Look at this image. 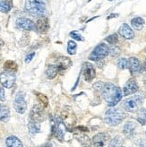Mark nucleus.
<instances>
[{"mask_svg": "<svg viewBox=\"0 0 146 147\" xmlns=\"http://www.w3.org/2000/svg\"><path fill=\"white\" fill-rule=\"evenodd\" d=\"M15 26L18 29H23L25 31H32L35 29V24L31 19L20 17L15 22Z\"/></svg>", "mask_w": 146, "mask_h": 147, "instance_id": "12", "label": "nucleus"}, {"mask_svg": "<svg viewBox=\"0 0 146 147\" xmlns=\"http://www.w3.org/2000/svg\"><path fill=\"white\" fill-rule=\"evenodd\" d=\"M0 31H1V27H0Z\"/></svg>", "mask_w": 146, "mask_h": 147, "instance_id": "43", "label": "nucleus"}, {"mask_svg": "<svg viewBox=\"0 0 146 147\" xmlns=\"http://www.w3.org/2000/svg\"><path fill=\"white\" fill-rule=\"evenodd\" d=\"M109 55H110L112 57H116L118 56H119L120 54V49L116 46H112L110 49H109Z\"/></svg>", "mask_w": 146, "mask_h": 147, "instance_id": "32", "label": "nucleus"}, {"mask_svg": "<svg viewBox=\"0 0 146 147\" xmlns=\"http://www.w3.org/2000/svg\"><path fill=\"white\" fill-rule=\"evenodd\" d=\"M76 49H77V44L74 40H69L67 45V52L70 55H75L76 53Z\"/></svg>", "mask_w": 146, "mask_h": 147, "instance_id": "29", "label": "nucleus"}, {"mask_svg": "<svg viewBox=\"0 0 146 147\" xmlns=\"http://www.w3.org/2000/svg\"><path fill=\"white\" fill-rule=\"evenodd\" d=\"M5 144L7 147H23V143L16 136H9L6 139Z\"/></svg>", "mask_w": 146, "mask_h": 147, "instance_id": "21", "label": "nucleus"}, {"mask_svg": "<svg viewBox=\"0 0 146 147\" xmlns=\"http://www.w3.org/2000/svg\"><path fill=\"white\" fill-rule=\"evenodd\" d=\"M143 68H144V70L146 71V60H145V62H144V65H143Z\"/></svg>", "mask_w": 146, "mask_h": 147, "instance_id": "41", "label": "nucleus"}, {"mask_svg": "<svg viewBox=\"0 0 146 147\" xmlns=\"http://www.w3.org/2000/svg\"><path fill=\"white\" fill-rule=\"evenodd\" d=\"M12 3L7 0H1L0 1V12L2 13H8L12 8Z\"/></svg>", "mask_w": 146, "mask_h": 147, "instance_id": "25", "label": "nucleus"}, {"mask_svg": "<svg viewBox=\"0 0 146 147\" xmlns=\"http://www.w3.org/2000/svg\"><path fill=\"white\" fill-rule=\"evenodd\" d=\"M138 147H146V141H140L139 143H138Z\"/></svg>", "mask_w": 146, "mask_h": 147, "instance_id": "38", "label": "nucleus"}, {"mask_svg": "<svg viewBox=\"0 0 146 147\" xmlns=\"http://www.w3.org/2000/svg\"><path fill=\"white\" fill-rule=\"evenodd\" d=\"M62 120L65 123V126L72 127L74 126L76 122V117L70 107H65L62 111Z\"/></svg>", "mask_w": 146, "mask_h": 147, "instance_id": "9", "label": "nucleus"}, {"mask_svg": "<svg viewBox=\"0 0 146 147\" xmlns=\"http://www.w3.org/2000/svg\"><path fill=\"white\" fill-rule=\"evenodd\" d=\"M13 108L16 110V112L20 114H24L27 109V103L25 100V95L24 92H20L17 93L13 101Z\"/></svg>", "mask_w": 146, "mask_h": 147, "instance_id": "6", "label": "nucleus"}, {"mask_svg": "<svg viewBox=\"0 0 146 147\" xmlns=\"http://www.w3.org/2000/svg\"><path fill=\"white\" fill-rule=\"evenodd\" d=\"M121 147H123V146H121Z\"/></svg>", "mask_w": 146, "mask_h": 147, "instance_id": "44", "label": "nucleus"}, {"mask_svg": "<svg viewBox=\"0 0 146 147\" xmlns=\"http://www.w3.org/2000/svg\"><path fill=\"white\" fill-rule=\"evenodd\" d=\"M82 74L83 75L84 80L86 82H91L96 76V72L94 69L93 65L89 62H84L82 67Z\"/></svg>", "mask_w": 146, "mask_h": 147, "instance_id": "11", "label": "nucleus"}, {"mask_svg": "<svg viewBox=\"0 0 146 147\" xmlns=\"http://www.w3.org/2000/svg\"><path fill=\"white\" fill-rule=\"evenodd\" d=\"M51 130H52V134L55 137H57L59 140H62L65 136V128H64V125L62 124V120L60 119H57L54 120V122H52V127H51Z\"/></svg>", "mask_w": 146, "mask_h": 147, "instance_id": "10", "label": "nucleus"}, {"mask_svg": "<svg viewBox=\"0 0 146 147\" xmlns=\"http://www.w3.org/2000/svg\"><path fill=\"white\" fill-rule=\"evenodd\" d=\"M24 9L33 16H41L46 11V5L42 0H26Z\"/></svg>", "mask_w": 146, "mask_h": 147, "instance_id": "2", "label": "nucleus"}, {"mask_svg": "<svg viewBox=\"0 0 146 147\" xmlns=\"http://www.w3.org/2000/svg\"><path fill=\"white\" fill-rule=\"evenodd\" d=\"M5 100V91L3 88L0 86V100L4 101Z\"/></svg>", "mask_w": 146, "mask_h": 147, "instance_id": "37", "label": "nucleus"}, {"mask_svg": "<svg viewBox=\"0 0 146 147\" xmlns=\"http://www.w3.org/2000/svg\"><path fill=\"white\" fill-rule=\"evenodd\" d=\"M122 144H123V139L121 138V136H116L111 140L110 144H109V147H121Z\"/></svg>", "mask_w": 146, "mask_h": 147, "instance_id": "28", "label": "nucleus"}, {"mask_svg": "<svg viewBox=\"0 0 146 147\" xmlns=\"http://www.w3.org/2000/svg\"><path fill=\"white\" fill-rule=\"evenodd\" d=\"M119 33L126 40H133L135 38V32L131 29V27L126 24H122V26L119 28Z\"/></svg>", "mask_w": 146, "mask_h": 147, "instance_id": "18", "label": "nucleus"}, {"mask_svg": "<svg viewBox=\"0 0 146 147\" xmlns=\"http://www.w3.org/2000/svg\"><path fill=\"white\" fill-rule=\"evenodd\" d=\"M34 56H35V53H34V52L28 54V55L26 56V57H25V62H26V63H30V62L32 61V58L34 57Z\"/></svg>", "mask_w": 146, "mask_h": 147, "instance_id": "36", "label": "nucleus"}, {"mask_svg": "<svg viewBox=\"0 0 146 147\" xmlns=\"http://www.w3.org/2000/svg\"><path fill=\"white\" fill-rule=\"evenodd\" d=\"M28 127H29V131L32 135H35L37 133H40V123L37 122H34V121H30L28 125Z\"/></svg>", "mask_w": 146, "mask_h": 147, "instance_id": "24", "label": "nucleus"}, {"mask_svg": "<svg viewBox=\"0 0 146 147\" xmlns=\"http://www.w3.org/2000/svg\"><path fill=\"white\" fill-rule=\"evenodd\" d=\"M16 81V76L13 72L5 71L0 74V83L5 88H11Z\"/></svg>", "mask_w": 146, "mask_h": 147, "instance_id": "8", "label": "nucleus"}, {"mask_svg": "<svg viewBox=\"0 0 146 147\" xmlns=\"http://www.w3.org/2000/svg\"><path fill=\"white\" fill-rule=\"evenodd\" d=\"M135 129H136L135 123L130 121V122H127L125 125V126H124V127H123V133H124V135H125V136L130 137V136H132L135 134Z\"/></svg>", "mask_w": 146, "mask_h": 147, "instance_id": "19", "label": "nucleus"}, {"mask_svg": "<svg viewBox=\"0 0 146 147\" xmlns=\"http://www.w3.org/2000/svg\"><path fill=\"white\" fill-rule=\"evenodd\" d=\"M126 117V114L124 113L122 110L118 109H114L111 108L108 109L106 113H105V117H104V120L106 122V124H108V126H118V124H120Z\"/></svg>", "mask_w": 146, "mask_h": 147, "instance_id": "3", "label": "nucleus"}, {"mask_svg": "<svg viewBox=\"0 0 146 147\" xmlns=\"http://www.w3.org/2000/svg\"><path fill=\"white\" fill-rule=\"evenodd\" d=\"M35 29L40 33H46L48 31V29H49L48 19L47 17H45V16L40 17L37 21V23H36Z\"/></svg>", "mask_w": 146, "mask_h": 147, "instance_id": "15", "label": "nucleus"}, {"mask_svg": "<svg viewBox=\"0 0 146 147\" xmlns=\"http://www.w3.org/2000/svg\"><path fill=\"white\" fill-rule=\"evenodd\" d=\"M130 70V73L132 75H136L140 71H141V63L140 61L137 59L136 57H130L128 60V67H127Z\"/></svg>", "mask_w": 146, "mask_h": 147, "instance_id": "16", "label": "nucleus"}, {"mask_svg": "<svg viewBox=\"0 0 146 147\" xmlns=\"http://www.w3.org/2000/svg\"><path fill=\"white\" fill-rule=\"evenodd\" d=\"M109 53V48L104 43H100L97 47H95L92 52L89 56V59L93 61H99L105 58Z\"/></svg>", "mask_w": 146, "mask_h": 147, "instance_id": "5", "label": "nucleus"}, {"mask_svg": "<svg viewBox=\"0 0 146 147\" xmlns=\"http://www.w3.org/2000/svg\"><path fill=\"white\" fill-rule=\"evenodd\" d=\"M118 67L120 69H126L128 67V60L126 58H121L118 62Z\"/></svg>", "mask_w": 146, "mask_h": 147, "instance_id": "34", "label": "nucleus"}, {"mask_svg": "<svg viewBox=\"0 0 146 147\" xmlns=\"http://www.w3.org/2000/svg\"><path fill=\"white\" fill-rule=\"evenodd\" d=\"M4 67L6 71H9V72H15L17 71V64L15 62H13V61H6L5 65H4Z\"/></svg>", "mask_w": 146, "mask_h": 147, "instance_id": "27", "label": "nucleus"}, {"mask_svg": "<svg viewBox=\"0 0 146 147\" xmlns=\"http://www.w3.org/2000/svg\"><path fill=\"white\" fill-rule=\"evenodd\" d=\"M78 140L81 142V144L84 146H88L90 147L91 145V140H90V138L88 136H78Z\"/></svg>", "mask_w": 146, "mask_h": 147, "instance_id": "31", "label": "nucleus"}, {"mask_svg": "<svg viewBox=\"0 0 146 147\" xmlns=\"http://www.w3.org/2000/svg\"><path fill=\"white\" fill-rule=\"evenodd\" d=\"M94 88L100 92L105 101L109 107L116 106L122 99L123 95L121 89L111 83L104 84L99 82L94 84Z\"/></svg>", "mask_w": 146, "mask_h": 147, "instance_id": "1", "label": "nucleus"}, {"mask_svg": "<svg viewBox=\"0 0 146 147\" xmlns=\"http://www.w3.org/2000/svg\"><path fill=\"white\" fill-rule=\"evenodd\" d=\"M118 13H111L110 16L108 17V19H111V18H115V17H118Z\"/></svg>", "mask_w": 146, "mask_h": 147, "instance_id": "39", "label": "nucleus"}, {"mask_svg": "<svg viewBox=\"0 0 146 147\" xmlns=\"http://www.w3.org/2000/svg\"><path fill=\"white\" fill-rule=\"evenodd\" d=\"M108 1H112V0H108Z\"/></svg>", "mask_w": 146, "mask_h": 147, "instance_id": "42", "label": "nucleus"}, {"mask_svg": "<svg viewBox=\"0 0 146 147\" xmlns=\"http://www.w3.org/2000/svg\"><path fill=\"white\" fill-rule=\"evenodd\" d=\"M138 84H136L135 79H130L128 80L126 84H125L123 88V92L125 96H127V95H131L133 93H135L138 91Z\"/></svg>", "mask_w": 146, "mask_h": 147, "instance_id": "13", "label": "nucleus"}, {"mask_svg": "<svg viewBox=\"0 0 146 147\" xmlns=\"http://www.w3.org/2000/svg\"><path fill=\"white\" fill-rule=\"evenodd\" d=\"M72 65L71 60L69 59L68 57H62L61 58H59L57 63V71L58 73L63 74L65 70L68 69Z\"/></svg>", "mask_w": 146, "mask_h": 147, "instance_id": "17", "label": "nucleus"}, {"mask_svg": "<svg viewBox=\"0 0 146 147\" xmlns=\"http://www.w3.org/2000/svg\"><path fill=\"white\" fill-rule=\"evenodd\" d=\"M38 99L40 100V103L42 104L43 108H46L48 106V98L45 96V95H43L41 93H38Z\"/></svg>", "mask_w": 146, "mask_h": 147, "instance_id": "33", "label": "nucleus"}, {"mask_svg": "<svg viewBox=\"0 0 146 147\" xmlns=\"http://www.w3.org/2000/svg\"><path fill=\"white\" fill-rule=\"evenodd\" d=\"M131 25L136 31H141L144 26V20L141 17H135L131 21Z\"/></svg>", "mask_w": 146, "mask_h": 147, "instance_id": "22", "label": "nucleus"}, {"mask_svg": "<svg viewBox=\"0 0 146 147\" xmlns=\"http://www.w3.org/2000/svg\"><path fill=\"white\" fill-rule=\"evenodd\" d=\"M137 121L142 125L146 124V109H141L137 112Z\"/></svg>", "mask_w": 146, "mask_h": 147, "instance_id": "26", "label": "nucleus"}, {"mask_svg": "<svg viewBox=\"0 0 146 147\" xmlns=\"http://www.w3.org/2000/svg\"><path fill=\"white\" fill-rule=\"evenodd\" d=\"M70 36L72 37L74 40H76L78 41H83V36L80 34L77 31H73L70 32Z\"/></svg>", "mask_w": 146, "mask_h": 147, "instance_id": "35", "label": "nucleus"}, {"mask_svg": "<svg viewBox=\"0 0 146 147\" xmlns=\"http://www.w3.org/2000/svg\"><path fill=\"white\" fill-rule=\"evenodd\" d=\"M30 119L32 121L40 123L46 119V114L43 108L40 105H34L31 110Z\"/></svg>", "mask_w": 146, "mask_h": 147, "instance_id": "7", "label": "nucleus"}, {"mask_svg": "<svg viewBox=\"0 0 146 147\" xmlns=\"http://www.w3.org/2000/svg\"><path fill=\"white\" fill-rule=\"evenodd\" d=\"M9 117H10V110L8 107L3 104H0V120L5 122L9 119Z\"/></svg>", "mask_w": 146, "mask_h": 147, "instance_id": "20", "label": "nucleus"}, {"mask_svg": "<svg viewBox=\"0 0 146 147\" xmlns=\"http://www.w3.org/2000/svg\"><path fill=\"white\" fill-rule=\"evenodd\" d=\"M42 147H52V146H51V144H46V145H44V146H42Z\"/></svg>", "mask_w": 146, "mask_h": 147, "instance_id": "40", "label": "nucleus"}, {"mask_svg": "<svg viewBox=\"0 0 146 147\" xmlns=\"http://www.w3.org/2000/svg\"><path fill=\"white\" fill-rule=\"evenodd\" d=\"M57 73H58V71H57V65H48L47 70H46V76L48 79H53L56 77Z\"/></svg>", "mask_w": 146, "mask_h": 147, "instance_id": "23", "label": "nucleus"}, {"mask_svg": "<svg viewBox=\"0 0 146 147\" xmlns=\"http://www.w3.org/2000/svg\"><path fill=\"white\" fill-rule=\"evenodd\" d=\"M109 138V136L105 133H99L93 136L92 143L94 147H104Z\"/></svg>", "mask_w": 146, "mask_h": 147, "instance_id": "14", "label": "nucleus"}, {"mask_svg": "<svg viewBox=\"0 0 146 147\" xmlns=\"http://www.w3.org/2000/svg\"><path fill=\"white\" fill-rule=\"evenodd\" d=\"M143 96L141 94L134 95L132 97L126 99L122 102V108L128 112H135L140 108L141 104L143 103Z\"/></svg>", "mask_w": 146, "mask_h": 147, "instance_id": "4", "label": "nucleus"}, {"mask_svg": "<svg viewBox=\"0 0 146 147\" xmlns=\"http://www.w3.org/2000/svg\"><path fill=\"white\" fill-rule=\"evenodd\" d=\"M106 41H108L109 44H112V45H114V44H116V42L118 41V36L116 33H113L111 35L108 36L106 38Z\"/></svg>", "mask_w": 146, "mask_h": 147, "instance_id": "30", "label": "nucleus"}]
</instances>
